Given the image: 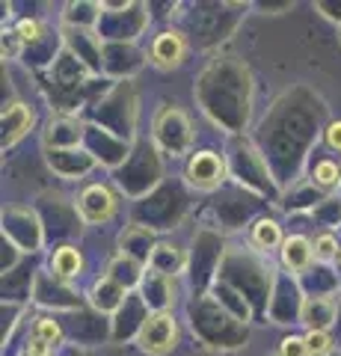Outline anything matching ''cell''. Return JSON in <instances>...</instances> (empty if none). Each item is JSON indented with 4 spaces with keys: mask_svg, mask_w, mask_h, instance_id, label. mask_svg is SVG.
Instances as JSON below:
<instances>
[{
    "mask_svg": "<svg viewBox=\"0 0 341 356\" xmlns=\"http://www.w3.org/2000/svg\"><path fill=\"white\" fill-rule=\"evenodd\" d=\"M175 339H178V327H175V318L169 312H155V315L146 318V324L140 327V348L151 353V356H163L175 348Z\"/></svg>",
    "mask_w": 341,
    "mask_h": 356,
    "instance_id": "cell-1",
    "label": "cell"
},
{
    "mask_svg": "<svg viewBox=\"0 0 341 356\" xmlns=\"http://www.w3.org/2000/svg\"><path fill=\"white\" fill-rule=\"evenodd\" d=\"M279 356H309V348H306V339H285L279 344Z\"/></svg>",
    "mask_w": 341,
    "mask_h": 356,
    "instance_id": "cell-14",
    "label": "cell"
},
{
    "mask_svg": "<svg viewBox=\"0 0 341 356\" xmlns=\"http://www.w3.org/2000/svg\"><path fill=\"white\" fill-rule=\"evenodd\" d=\"M51 267H53V273H57L60 280H72V276L81 273L83 259H81V252L74 250V247H60L57 252H53Z\"/></svg>",
    "mask_w": 341,
    "mask_h": 356,
    "instance_id": "cell-7",
    "label": "cell"
},
{
    "mask_svg": "<svg viewBox=\"0 0 341 356\" xmlns=\"http://www.w3.org/2000/svg\"><path fill=\"white\" fill-rule=\"evenodd\" d=\"M306 348H309V356H326L333 350V339L326 332H309L306 336Z\"/></svg>",
    "mask_w": 341,
    "mask_h": 356,
    "instance_id": "cell-10",
    "label": "cell"
},
{
    "mask_svg": "<svg viewBox=\"0 0 341 356\" xmlns=\"http://www.w3.org/2000/svg\"><path fill=\"white\" fill-rule=\"evenodd\" d=\"M252 241H256L258 247H264V250L276 247V243H285L282 232H279V226L273 220H258L256 226H252Z\"/></svg>",
    "mask_w": 341,
    "mask_h": 356,
    "instance_id": "cell-9",
    "label": "cell"
},
{
    "mask_svg": "<svg viewBox=\"0 0 341 356\" xmlns=\"http://www.w3.org/2000/svg\"><path fill=\"white\" fill-rule=\"evenodd\" d=\"M36 336H39V339H45V341H51V344H60V341H63V330H60L57 321L42 318L39 324H36Z\"/></svg>",
    "mask_w": 341,
    "mask_h": 356,
    "instance_id": "cell-12",
    "label": "cell"
},
{
    "mask_svg": "<svg viewBox=\"0 0 341 356\" xmlns=\"http://www.w3.org/2000/svg\"><path fill=\"white\" fill-rule=\"evenodd\" d=\"M30 110L24 104H13L3 110V146H13L15 140L24 137V131L30 128Z\"/></svg>",
    "mask_w": 341,
    "mask_h": 356,
    "instance_id": "cell-6",
    "label": "cell"
},
{
    "mask_svg": "<svg viewBox=\"0 0 341 356\" xmlns=\"http://www.w3.org/2000/svg\"><path fill=\"white\" fill-rule=\"evenodd\" d=\"M78 211L86 222H104L116 214V196L110 193V187L104 184H92L86 187L78 199Z\"/></svg>",
    "mask_w": 341,
    "mask_h": 356,
    "instance_id": "cell-3",
    "label": "cell"
},
{
    "mask_svg": "<svg viewBox=\"0 0 341 356\" xmlns=\"http://www.w3.org/2000/svg\"><path fill=\"white\" fill-rule=\"evenodd\" d=\"M184 39L181 33H160V36L155 39V44H151V60H155L158 69H175L181 60H184Z\"/></svg>",
    "mask_w": 341,
    "mask_h": 356,
    "instance_id": "cell-4",
    "label": "cell"
},
{
    "mask_svg": "<svg viewBox=\"0 0 341 356\" xmlns=\"http://www.w3.org/2000/svg\"><path fill=\"white\" fill-rule=\"evenodd\" d=\"M335 252H341V250H338V243H335L333 235H321L315 241V255L317 259H333Z\"/></svg>",
    "mask_w": 341,
    "mask_h": 356,
    "instance_id": "cell-13",
    "label": "cell"
},
{
    "mask_svg": "<svg viewBox=\"0 0 341 356\" xmlns=\"http://www.w3.org/2000/svg\"><path fill=\"white\" fill-rule=\"evenodd\" d=\"M18 36L21 39H36L39 36V21H21V24H18Z\"/></svg>",
    "mask_w": 341,
    "mask_h": 356,
    "instance_id": "cell-17",
    "label": "cell"
},
{
    "mask_svg": "<svg viewBox=\"0 0 341 356\" xmlns=\"http://www.w3.org/2000/svg\"><path fill=\"white\" fill-rule=\"evenodd\" d=\"M187 181L196 191H214L223 181V161L214 152H196L190 163H187Z\"/></svg>",
    "mask_w": 341,
    "mask_h": 356,
    "instance_id": "cell-2",
    "label": "cell"
},
{
    "mask_svg": "<svg viewBox=\"0 0 341 356\" xmlns=\"http://www.w3.org/2000/svg\"><path fill=\"white\" fill-rule=\"evenodd\" d=\"M303 321L309 324V332H326V327L333 324V306L326 300H315V303L303 306Z\"/></svg>",
    "mask_w": 341,
    "mask_h": 356,
    "instance_id": "cell-8",
    "label": "cell"
},
{
    "mask_svg": "<svg viewBox=\"0 0 341 356\" xmlns=\"http://www.w3.org/2000/svg\"><path fill=\"white\" fill-rule=\"evenodd\" d=\"M338 261H341V252H338Z\"/></svg>",
    "mask_w": 341,
    "mask_h": 356,
    "instance_id": "cell-18",
    "label": "cell"
},
{
    "mask_svg": "<svg viewBox=\"0 0 341 356\" xmlns=\"http://www.w3.org/2000/svg\"><path fill=\"white\" fill-rule=\"evenodd\" d=\"M51 348H53L51 341L39 339V336H33L30 344H27V356H51Z\"/></svg>",
    "mask_w": 341,
    "mask_h": 356,
    "instance_id": "cell-15",
    "label": "cell"
},
{
    "mask_svg": "<svg viewBox=\"0 0 341 356\" xmlns=\"http://www.w3.org/2000/svg\"><path fill=\"white\" fill-rule=\"evenodd\" d=\"M326 146L341 152V122H333V125L326 128Z\"/></svg>",
    "mask_w": 341,
    "mask_h": 356,
    "instance_id": "cell-16",
    "label": "cell"
},
{
    "mask_svg": "<svg viewBox=\"0 0 341 356\" xmlns=\"http://www.w3.org/2000/svg\"><path fill=\"white\" fill-rule=\"evenodd\" d=\"M315 178H317V184L333 187V184H338V166L333 161H321L315 166Z\"/></svg>",
    "mask_w": 341,
    "mask_h": 356,
    "instance_id": "cell-11",
    "label": "cell"
},
{
    "mask_svg": "<svg viewBox=\"0 0 341 356\" xmlns=\"http://www.w3.org/2000/svg\"><path fill=\"white\" fill-rule=\"evenodd\" d=\"M312 259H315V247L306 238L294 235L282 243V264L288 267V270H306Z\"/></svg>",
    "mask_w": 341,
    "mask_h": 356,
    "instance_id": "cell-5",
    "label": "cell"
}]
</instances>
